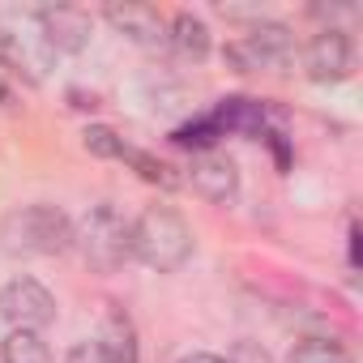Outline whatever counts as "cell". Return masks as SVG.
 <instances>
[{"instance_id":"obj_1","label":"cell","mask_w":363,"mask_h":363,"mask_svg":"<svg viewBox=\"0 0 363 363\" xmlns=\"http://www.w3.org/2000/svg\"><path fill=\"white\" fill-rule=\"evenodd\" d=\"M133 257L141 265L158 269V274L179 269L193 257V231H189V223L179 218L175 210H167V206L145 210L133 223Z\"/></svg>"},{"instance_id":"obj_2","label":"cell","mask_w":363,"mask_h":363,"mask_svg":"<svg viewBox=\"0 0 363 363\" xmlns=\"http://www.w3.org/2000/svg\"><path fill=\"white\" fill-rule=\"evenodd\" d=\"M5 252H26V257H56L73 248V223L56 206H22L0 227Z\"/></svg>"},{"instance_id":"obj_3","label":"cell","mask_w":363,"mask_h":363,"mask_svg":"<svg viewBox=\"0 0 363 363\" xmlns=\"http://www.w3.org/2000/svg\"><path fill=\"white\" fill-rule=\"evenodd\" d=\"M73 244L82 248L86 265L99 274L120 269L133 257V223H124L111 206H94L77 227H73Z\"/></svg>"},{"instance_id":"obj_4","label":"cell","mask_w":363,"mask_h":363,"mask_svg":"<svg viewBox=\"0 0 363 363\" xmlns=\"http://www.w3.org/2000/svg\"><path fill=\"white\" fill-rule=\"evenodd\" d=\"M52 56L56 52H52V43L43 35L39 13H22V9L0 13V65L5 69H18L30 82H39L43 69L52 65Z\"/></svg>"},{"instance_id":"obj_5","label":"cell","mask_w":363,"mask_h":363,"mask_svg":"<svg viewBox=\"0 0 363 363\" xmlns=\"http://www.w3.org/2000/svg\"><path fill=\"white\" fill-rule=\"evenodd\" d=\"M291 52H295V39H291V30L278 26V22H261V26H252L244 39L227 43V60H231L240 73H252V69H282V65L291 60Z\"/></svg>"},{"instance_id":"obj_6","label":"cell","mask_w":363,"mask_h":363,"mask_svg":"<svg viewBox=\"0 0 363 363\" xmlns=\"http://www.w3.org/2000/svg\"><path fill=\"white\" fill-rule=\"evenodd\" d=\"M0 316L9 320V329H30L39 333L43 325L56 320V299L43 282L35 278H13L5 291H0Z\"/></svg>"},{"instance_id":"obj_7","label":"cell","mask_w":363,"mask_h":363,"mask_svg":"<svg viewBox=\"0 0 363 363\" xmlns=\"http://www.w3.org/2000/svg\"><path fill=\"white\" fill-rule=\"evenodd\" d=\"M303 69H308L312 82H342V77H350V69H354L350 39L342 30H320L308 43V52H303Z\"/></svg>"},{"instance_id":"obj_8","label":"cell","mask_w":363,"mask_h":363,"mask_svg":"<svg viewBox=\"0 0 363 363\" xmlns=\"http://www.w3.org/2000/svg\"><path fill=\"white\" fill-rule=\"evenodd\" d=\"M107 22H111L120 35H128L137 48H145V52L171 48V35H167L162 13L150 9V5H107Z\"/></svg>"},{"instance_id":"obj_9","label":"cell","mask_w":363,"mask_h":363,"mask_svg":"<svg viewBox=\"0 0 363 363\" xmlns=\"http://www.w3.org/2000/svg\"><path fill=\"white\" fill-rule=\"evenodd\" d=\"M193 189L206 197V201H231L235 189H240V175H235V162L218 150H206L193 158Z\"/></svg>"},{"instance_id":"obj_10","label":"cell","mask_w":363,"mask_h":363,"mask_svg":"<svg viewBox=\"0 0 363 363\" xmlns=\"http://www.w3.org/2000/svg\"><path fill=\"white\" fill-rule=\"evenodd\" d=\"M52 52H82L90 43V13L82 9H35Z\"/></svg>"},{"instance_id":"obj_11","label":"cell","mask_w":363,"mask_h":363,"mask_svg":"<svg viewBox=\"0 0 363 363\" xmlns=\"http://www.w3.org/2000/svg\"><path fill=\"white\" fill-rule=\"evenodd\" d=\"M167 35H171V48L179 56H189V60H206L210 56V26L201 18H193V13H179L167 26Z\"/></svg>"},{"instance_id":"obj_12","label":"cell","mask_w":363,"mask_h":363,"mask_svg":"<svg viewBox=\"0 0 363 363\" xmlns=\"http://www.w3.org/2000/svg\"><path fill=\"white\" fill-rule=\"evenodd\" d=\"M0 363H52V350L39 333L30 329H9L5 346H0Z\"/></svg>"},{"instance_id":"obj_13","label":"cell","mask_w":363,"mask_h":363,"mask_svg":"<svg viewBox=\"0 0 363 363\" xmlns=\"http://www.w3.org/2000/svg\"><path fill=\"white\" fill-rule=\"evenodd\" d=\"M99 342H103V350L111 354V363H137V342H133L128 316L111 312V316H107V333H103Z\"/></svg>"},{"instance_id":"obj_14","label":"cell","mask_w":363,"mask_h":363,"mask_svg":"<svg viewBox=\"0 0 363 363\" xmlns=\"http://www.w3.org/2000/svg\"><path fill=\"white\" fill-rule=\"evenodd\" d=\"M218 137H223V128H218V120H214V116H201V120H193V124H184V128H175V133H171V141H175V145L197 150V154L214 150V141H218Z\"/></svg>"},{"instance_id":"obj_15","label":"cell","mask_w":363,"mask_h":363,"mask_svg":"<svg viewBox=\"0 0 363 363\" xmlns=\"http://www.w3.org/2000/svg\"><path fill=\"white\" fill-rule=\"evenodd\" d=\"M120 162L137 167V175H141V179H150V184H158V189H175L171 167H167V162H158V158H154V154H145V150H133V145H128Z\"/></svg>"},{"instance_id":"obj_16","label":"cell","mask_w":363,"mask_h":363,"mask_svg":"<svg viewBox=\"0 0 363 363\" xmlns=\"http://www.w3.org/2000/svg\"><path fill=\"white\" fill-rule=\"evenodd\" d=\"M82 137H86V150L99 158H124V150H128V141L116 137V128H107V124H90Z\"/></svg>"},{"instance_id":"obj_17","label":"cell","mask_w":363,"mask_h":363,"mask_svg":"<svg viewBox=\"0 0 363 363\" xmlns=\"http://www.w3.org/2000/svg\"><path fill=\"white\" fill-rule=\"evenodd\" d=\"M291 363H350V354L337 342H303Z\"/></svg>"},{"instance_id":"obj_18","label":"cell","mask_w":363,"mask_h":363,"mask_svg":"<svg viewBox=\"0 0 363 363\" xmlns=\"http://www.w3.org/2000/svg\"><path fill=\"white\" fill-rule=\"evenodd\" d=\"M65 363H111V354L103 350V342L99 337H86V342H77L73 350H69V359Z\"/></svg>"},{"instance_id":"obj_19","label":"cell","mask_w":363,"mask_h":363,"mask_svg":"<svg viewBox=\"0 0 363 363\" xmlns=\"http://www.w3.org/2000/svg\"><path fill=\"white\" fill-rule=\"evenodd\" d=\"M9 99H13V86H9V69L0 65V107H9Z\"/></svg>"},{"instance_id":"obj_20","label":"cell","mask_w":363,"mask_h":363,"mask_svg":"<svg viewBox=\"0 0 363 363\" xmlns=\"http://www.w3.org/2000/svg\"><path fill=\"white\" fill-rule=\"evenodd\" d=\"M179 363H231V359H223V354H189V359H179Z\"/></svg>"}]
</instances>
